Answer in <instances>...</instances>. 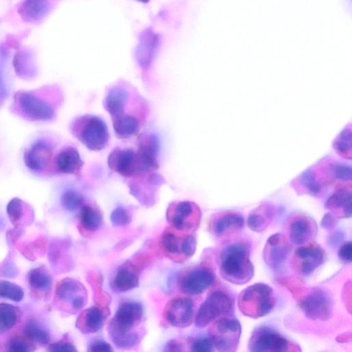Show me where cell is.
<instances>
[{"label": "cell", "mask_w": 352, "mask_h": 352, "mask_svg": "<svg viewBox=\"0 0 352 352\" xmlns=\"http://www.w3.org/2000/svg\"><path fill=\"white\" fill-rule=\"evenodd\" d=\"M103 105L111 116L114 133L120 139L138 135L148 114L146 101L133 87L123 82L108 89Z\"/></svg>", "instance_id": "6da1fadb"}, {"label": "cell", "mask_w": 352, "mask_h": 352, "mask_svg": "<svg viewBox=\"0 0 352 352\" xmlns=\"http://www.w3.org/2000/svg\"><path fill=\"white\" fill-rule=\"evenodd\" d=\"M250 244L243 240L226 245L221 251L219 266L222 278L235 285H243L254 276V266L250 261Z\"/></svg>", "instance_id": "7a4b0ae2"}, {"label": "cell", "mask_w": 352, "mask_h": 352, "mask_svg": "<svg viewBox=\"0 0 352 352\" xmlns=\"http://www.w3.org/2000/svg\"><path fill=\"white\" fill-rule=\"evenodd\" d=\"M143 313L142 305L134 300H124L119 305L109 331L116 347L129 349L139 342V335L133 329L140 324Z\"/></svg>", "instance_id": "3957f363"}, {"label": "cell", "mask_w": 352, "mask_h": 352, "mask_svg": "<svg viewBox=\"0 0 352 352\" xmlns=\"http://www.w3.org/2000/svg\"><path fill=\"white\" fill-rule=\"evenodd\" d=\"M70 131L82 144L94 151L104 148L110 140L106 122L100 117L92 114L76 117L70 124Z\"/></svg>", "instance_id": "277c9868"}, {"label": "cell", "mask_w": 352, "mask_h": 352, "mask_svg": "<svg viewBox=\"0 0 352 352\" xmlns=\"http://www.w3.org/2000/svg\"><path fill=\"white\" fill-rule=\"evenodd\" d=\"M237 305L245 316L256 319L270 314L276 305L272 288L265 283H255L245 288L238 297Z\"/></svg>", "instance_id": "5b68a950"}, {"label": "cell", "mask_w": 352, "mask_h": 352, "mask_svg": "<svg viewBox=\"0 0 352 352\" xmlns=\"http://www.w3.org/2000/svg\"><path fill=\"white\" fill-rule=\"evenodd\" d=\"M14 104L21 116L31 121H50L56 118L55 104L41 92L19 91L14 96Z\"/></svg>", "instance_id": "8992f818"}, {"label": "cell", "mask_w": 352, "mask_h": 352, "mask_svg": "<svg viewBox=\"0 0 352 352\" xmlns=\"http://www.w3.org/2000/svg\"><path fill=\"white\" fill-rule=\"evenodd\" d=\"M159 245L166 257L182 263L194 254L197 240L194 232H182L169 226L162 232Z\"/></svg>", "instance_id": "52a82bcc"}, {"label": "cell", "mask_w": 352, "mask_h": 352, "mask_svg": "<svg viewBox=\"0 0 352 352\" xmlns=\"http://www.w3.org/2000/svg\"><path fill=\"white\" fill-rule=\"evenodd\" d=\"M248 350L252 352H298L300 346L278 331L268 326L256 328L248 342Z\"/></svg>", "instance_id": "ba28073f"}, {"label": "cell", "mask_w": 352, "mask_h": 352, "mask_svg": "<svg viewBox=\"0 0 352 352\" xmlns=\"http://www.w3.org/2000/svg\"><path fill=\"white\" fill-rule=\"evenodd\" d=\"M234 309V298L223 289L212 292L201 305L195 318V325L205 327L214 320L230 316Z\"/></svg>", "instance_id": "9c48e42d"}, {"label": "cell", "mask_w": 352, "mask_h": 352, "mask_svg": "<svg viewBox=\"0 0 352 352\" xmlns=\"http://www.w3.org/2000/svg\"><path fill=\"white\" fill-rule=\"evenodd\" d=\"M87 292L79 281L65 278L58 281L54 290V303L62 311L75 314L86 305Z\"/></svg>", "instance_id": "30bf717a"}, {"label": "cell", "mask_w": 352, "mask_h": 352, "mask_svg": "<svg viewBox=\"0 0 352 352\" xmlns=\"http://www.w3.org/2000/svg\"><path fill=\"white\" fill-rule=\"evenodd\" d=\"M211 324L209 338L214 348L219 351H235L238 348L241 334L239 321L228 316L219 318Z\"/></svg>", "instance_id": "8fae6325"}, {"label": "cell", "mask_w": 352, "mask_h": 352, "mask_svg": "<svg viewBox=\"0 0 352 352\" xmlns=\"http://www.w3.org/2000/svg\"><path fill=\"white\" fill-rule=\"evenodd\" d=\"M166 216L172 228L182 232H194L200 224L201 212L195 202L177 201L168 205Z\"/></svg>", "instance_id": "7c38bea8"}, {"label": "cell", "mask_w": 352, "mask_h": 352, "mask_svg": "<svg viewBox=\"0 0 352 352\" xmlns=\"http://www.w3.org/2000/svg\"><path fill=\"white\" fill-rule=\"evenodd\" d=\"M296 301L306 316L311 320L326 321L333 314L331 298L321 288L307 289Z\"/></svg>", "instance_id": "4fadbf2b"}, {"label": "cell", "mask_w": 352, "mask_h": 352, "mask_svg": "<svg viewBox=\"0 0 352 352\" xmlns=\"http://www.w3.org/2000/svg\"><path fill=\"white\" fill-rule=\"evenodd\" d=\"M53 144L43 138L34 141L24 151L25 166L33 173L41 175L54 170Z\"/></svg>", "instance_id": "5bb4252c"}, {"label": "cell", "mask_w": 352, "mask_h": 352, "mask_svg": "<svg viewBox=\"0 0 352 352\" xmlns=\"http://www.w3.org/2000/svg\"><path fill=\"white\" fill-rule=\"evenodd\" d=\"M111 170L126 179L145 173L135 148L116 147L110 153L107 160Z\"/></svg>", "instance_id": "9a60e30c"}, {"label": "cell", "mask_w": 352, "mask_h": 352, "mask_svg": "<svg viewBox=\"0 0 352 352\" xmlns=\"http://www.w3.org/2000/svg\"><path fill=\"white\" fill-rule=\"evenodd\" d=\"M325 251L318 243L311 241L300 245L294 252L292 266L295 272L307 276L311 274L324 261Z\"/></svg>", "instance_id": "2e32d148"}, {"label": "cell", "mask_w": 352, "mask_h": 352, "mask_svg": "<svg viewBox=\"0 0 352 352\" xmlns=\"http://www.w3.org/2000/svg\"><path fill=\"white\" fill-rule=\"evenodd\" d=\"M215 274L210 267L199 265L187 271L179 280L182 291L188 295H198L214 282Z\"/></svg>", "instance_id": "e0dca14e"}, {"label": "cell", "mask_w": 352, "mask_h": 352, "mask_svg": "<svg viewBox=\"0 0 352 352\" xmlns=\"http://www.w3.org/2000/svg\"><path fill=\"white\" fill-rule=\"evenodd\" d=\"M164 318L173 327L184 328L191 324L194 318V302L188 298L177 296L166 304Z\"/></svg>", "instance_id": "ac0fdd59"}, {"label": "cell", "mask_w": 352, "mask_h": 352, "mask_svg": "<svg viewBox=\"0 0 352 352\" xmlns=\"http://www.w3.org/2000/svg\"><path fill=\"white\" fill-rule=\"evenodd\" d=\"M317 231L315 220L305 214H294L288 221V236L290 242L296 245H302L312 241Z\"/></svg>", "instance_id": "d6986e66"}, {"label": "cell", "mask_w": 352, "mask_h": 352, "mask_svg": "<svg viewBox=\"0 0 352 352\" xmlns=\"http://www.w3.org/2000/svg\"><path fill=\"white\" fill-rule=\"evenodd\" d=\"M290 251V245L285 236L276 233L266 241L263 252V260L270 268L278 271L285 264Z\"/></svg>", "instance_id": "ffe728a7"}, {"label": "cell", "mask_w": 352, "mask_h": 352, "mask_svg": "<svg viewBox=\"0 0 352 352\" xmlns=\"http://www.w3.org/2000/svg\"><path fill=\"white\" fill-rule=\"evenodd\" d=\"M135 148L145 172H155L159 168L158 155L160 140L153 133L145 132L138 135Z\"/></svg>", "instance_id": "44dd1931"}, {"label": "cell", "mask_w": 352, "mask_h": 352, "mask_svg": "<svg viewBox=\"0 0 352 352\" xmlns=\"http://www.w3.org/2000/svg\"><path fill=\"white\" fill-rule=\"evenodd\" d=\"M243 226L244 219L241 214L233 210H224L212 216L210 220L209 230L214 236L221 238L241 230Z\"/></svg>", "instance_id": "7402d4cb"}, {"label": "cell", "mask_w": 352, "mask_h": 352, "mask_svg": "<svg viewBox=\"0 0 352 352\" xmlns=\"http://www.w3.org/2000/svg\"><path fill=\"white\" fill-rule=\"evenodd\" d=\"M144 261H126L117 270L112 280V286L114 289L119 292H127L131 290L139 285L140 272L144 267Z\"/></svg>", "instance_id": "603a6c76"}, {"label": "cell", "mask_w": 352, "mask_h": 352, "mask_svg": "<svg viewBox=\"0 0 352 352\" xmlns=\"http://www.w3.org/2000/svg\"><path fill=\"white\" fill-rule=\"evenodd\" d=\"M82 166L78 151L72 146L63 148L54 158V170L59 173L79 177Z\"/></svg>", "instance_id": "cb8c5ba5"}, {"label": "cell", "mask_w": 352, "mask_h": 352, "mask_svg": "<svg viewBox=\"0 0 352 352\" xmlns=\"http://www.w3.org/2000/svg\"><path fill=\"white\" fill-rule=\"evenodd\" d=\"M160 36L151 28L142 32L135 48L136 59L143 68L148 67L160 46Z\"/></svg>", "instance_id": "d4e9b609"}, {"label": "cell", "mask_w": 352, "mask_h": 352, "mask_svg": "<svg viewBox=\"0 0 352 352\" xmlns=\"http://www.w3.org/2000/svg\"><path fill=\"white\" fill-rule=\"evenodd\" d=\"M109 314V309L94 305L79 314L76 326L83 333H96L104 326Z\"/></svg>", "instance_id": "484cf974"}, {"label": "cell", "mask_w": 352, "mask_h": 352, "mask_svg": "<svg viewBox=\"0 0 352 352\" xmlns=\"http://www.w3.org/2000/svg\"><path fill=\"white\" fill-rule=\"evenodd\" d=\"M351 185L336 188L327 199L325 207L338 219L351 216Z\"/></svg>", "instance_id": "4316f807"}, {"label": "cell", "mask_w": 352, "mask_h": 352, "mask_svg": "<svg viewBox=\"0 0 352 352\" xmlns=\"http://www.w3.org/2000/svg\"><path fill=\"white\" fill-rule=\"evenodd\" d=\"M27 280L34 296L43 298L49 296L53 279L45 266L41 265L30 270L27 274Z\"/></svg>", "instance_id": "83f0119b"}, {"label": "cell", "mask_w": 352, "mask_h": 352, "mask_svg": "<svg viewBox=\"0 0 352 352\" xmlns=\"http://www.w3.org/2000/svg\"><path fill=\"white\" fill-rule=\"evenodd\" d=\"M276 214L274 206L264 203L252 210L247 218L248 228L256 232L264 231L273 221Z\"/></svg>", "instance_id": "f1b7e54d"}, {"label": "cell", "mask_w": 352, "mask_h": 352, "mask_svg": "<svg viewBox=\"0 0 352 352\" xmlns=\"http://www.w3.org/2000/svg\"><path fill=\"white\" fill-rule=\"evenodd\" d=\"M80 209L78 215L80 230L85 234L97 231L103 222L100 209L95 204H84Z\"/></svg>", "instance_id": "f546056e"}, {"label": "cell", "mask_w": 352, "mask_h": 352, "mask_svg": "<svg viewBox=\"0 0 352 352\" xmlns=\"http://www.w3.org/2000/svg\"><path fill=\"white\" fill-rule=\"evenodd\" d=\"M7 214L14 228H21L22 223H28L27 218L32 215V208L19 198H13L8 204Z\"/></svg>", "instance_id": "4dcf8cb0"}, {"label": "cell", "mask_w": 352, "mask_h": 352, "mask_svg": "<svg viewBox=\"0 0 352 352\" xmlns=\"http://www.w3.org/2000/svg\"><path fill=\"white\" fill-rule=\"evenodd\" d=\"M50 8L47 0H25L19 9L21 17L30 22L42 19Z\"/></svg>", "instance_id": "1f68e13d"}, {"label": "cell", "mask_w": 352, "mask_h": 352, "mask_svg": "<svg viewBox=\"0 0 352 352\" xmlns=\"http://www.w3.org/2000/svg\"><path fill=\"white\" fill-rule=\"evenodd\" d=\"M21 309L8 303H0V334L12 329L20 320Z\"/></svg>", "instance_id": "d6a6232c"}, {"label": "cell", "mask_w": 352, "mask_h": 352, "mask_svg": "<svg viewBox=\"0 0 352 352\" xmlns=\"http://www.w3.org/2000/svg\"><path fill=\"white\" fill-rule=\"evenodd\" d=\"M23 334L35 344L45 345L50 341L48 332L34 319L27 321Z\"/></svg>", "instance_id": "836d02e7"}, {"label": "cell", "mask_w": 352, "mask_h": 352, "mask_svg": "<svg viewBox=\"0 0 352 352\" xmlns=\"http://www.w3.org/2000/svg\"><path fill=\"white\" fill-rule=\"evenodd\" d=\"M333 146L336 153L347 160L351 158V127L346 126L335 138Z\"/></svg>", "instance_id": "e575fe53"}, {"label": "cell", "mask_w": 352, "mask_h": 352, "mask_svg": "<svg viewBox=\"0 0 352 352\" xmlns=\"http://www.w3.org/2000/svg\"><path fill=\"white\" fill-rule=\"evenodd\" d=\"M88 282L91 285L94 294L95 305L109 309L110 296L102 289V279L97 272L88 275Z\"/></svg>", "instance_id": "d590c367"}, {"label": "cell", "mask_w": 352, "mask_h": 352, "mask_svg": "<svg viewBox=\"0 0 352 352\" xmlns=\"http://www.w3.org/2000/svg\"><path fill=\"white\" fill-rule=\"evenodd\" d=\"M23 297V289L19 285L8 280H0V298L20 302Z\"/></svg>", "instance_id": "8d00e7d4"}, {"label": "cell", "mask_w": 352, "mask_h": 352, "mask_svg": "<svg viewBox=\"0 0 352 352\" xmlns=\"http://www.w3.org/2000/svg\"><path fill=\"white\" fill-rule=\"evenodd\" d=\"M276 282L280 286L287 289L297 300L308 289L296 277L286 276L276 278Z\"/></svg>", "instance_id": "74e56055"}, {"label": "cell", "mask_w": 352, "mask_h": 352, "mask_svg": "<svg viewBox=\"0 0 352 352\" xmlns=\"http://www.w3.org/2000/svg\"><path fill=\"white\" fill-rule=\"evenodd\" d=\"M36 345L24 334L12 336L7 344V350L10 352H30L36 349Z\"/></svg>", "instance_id": "f35d334b"}, {"label": "cell", "mask_w": 352, "mask_h": 352, "mask_svg": "<svg viewBox=\"0 0 352 352\" xmlns=\"http://www.w3.org/2000/svg\"><path fill=\"white\" fill-rule=\"evenodd\" d=\"M60 202L67 210L74 211L80 208L85 204V198L76 190L69 189L63 193Z\"/></svg>", "instance_id": "ab89813d"}, {"label": "cell", "mask_w": 352, "mask_h": 352, "mask_svg": "<svg viewBox=\"0 0 352 352\" xmlns=\"http://www.w3.org/2000/svg\"><path fill=\"white\" fill-rule=\"evenodd\" d=\"M129 211L123 207H118L111 214V223L116 226H125L131 222Z\"/></svg>", "instance_id": "60d3db41"}, {"label": "cell", "mask_w": 352, "mask_h": 352, "mask_svg": "<svg viewBox=\"0 0 352 352\" xmlns=\"http://www.w3.org/2000/svg\"><path fill=\"white\" fill-rule=\"evenodd\" d=\"M191 351L195 352H210L214 349L209 337L200 338L194 340L191 344Z\"/></svg>", "instance_id": "b9f144b4"}, {"label": "cell", "mask_w": 352, "mask_h": 352, "mask_svg": "<svg viewBox=\"0 0 352 352\" xmlns=\"http://www.w3.org/2000/svg\"><path fill=\"white\" fill-rule=\"evenodd\" d=\"M338 256L344 264H350L352 260V244L350 241L343 243L338 250Z\"/></svg>", "instance_id": "7bdbcfd3"}, {"label": "cell", "mask_w": 352, "mask_h": 352, "mask_svg": "<svg viewBox=\"0 0 352 352\" xmlns=\"http://www.w3.org/2000/svg\"><path fill=\"white\" fill-rule=\"evenodd\" d=\"M47 350L53 352H74L77 351L75 346L70 342L60 341L50 344Z\"/></svg>", "instance_id": "ee69618b"}, {"label": "cell", "mask_w": 352, "mask_h": 352, "mask_svg": "<svg viewBox=\"0 0 352 352\" xmlns=\"http://www.w3.org/2000/svg\"><path fill=\"white\" fill-rule=\"evenodd\" d=\"M342 300L346 309L349 313L351 311V282L348 280L344 285L342 292Z\"/></svg>", "instance_id": "f6af8a7d"}, {"label": "cell", "mask_w": 352, "mask_h": 352, "mask_svg": "<svg viewBox=\"0 0 352 352\" xmlns=\"http://www.w3.org/2000/svg\"><path fill=\"white\" fill-rule=\"evenodd\" d=\"M338 221V219L331 212H328L322 217L320 226L325 230H331L336 227Z\"/></svg>", "instance_id": "bcb514c9"}, {"label": "cell", "mask_w": 352, "mask_h": 352, "mask_svg": "<svg viewBox=\"0 0 352 352\" xmlns=\"http://www.w3.org/2000/svg\"><path fill=\"white\" fill-rule=\"evenodd\" d=\"M88 351H94V352H97V351L107 352V351H112L113 349L109 343H107L104 341L100 340V341H96V342L92 343L89 346Z\"/></svg>", "instance_id": "7dc6e473"}, {"label": "cell", "mask_w": 352, "mask_h": 352, "mask_svg": "<svg viewBox=\"0 0 352 352\" xmlns=\"http://www.w3.org/2000/svg\"><path fill=\"white\" fill-rule=\"evenodd\" d=\"M3 276L8 277H12L13 276H16V267L14 264L11 261H6V263L1 266V270Z\"/></svg>", "instance_id": "c3c4849f"}, {"label": "cell", "mask_w": 352, "mask_h": 352, "mask_svg": "<svg viewBox=\"0 0 352 352\" xmlns=\"http://www.w3.org/2000/svg\"><path fill=\"white\" fill-rule=\"evenodd\" d=\"M165 351H182V346L180 342L176 340H170L166 343L164 349Z\"/></svg>", "instance_id": "681fc988"}, {"label": "cell", "mask_w": 352, "mask_h": 352, "mask_svg": "<svg viewBox=\"0 0 352 352\" xmlns=\"http://www.w3.org/2000/svg\"><path fill=\"white\" fill-rule=\"evenodd\" d=\"M336 340L340 343H346L351 341V333H345L341 335H339L336 338Z\"/></svg>", "instance_id": "f907efd6"}, {"label": "cell", "mask_w": 352, "mask_h": 352, "mask_svg": "<svg viewBox=\"0 0 352 352\" xmlns=\"http://www.w3.org/2000/svg\"><path fill=\"white\" fill-rule=\"evenodd\" d=\"M136 1L143 3H147L150 0H136Z\"/></svg>", "instance_id": "816d5d0a"}]
</instances>
